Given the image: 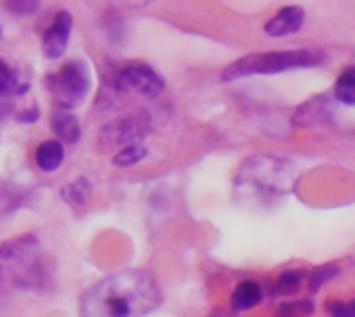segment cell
<instances>
[{
	"label": "cell",
	"mask_w": 355,
	"mask_h": 317,
	"mask_svg": "<svg viewBox=\"0 0 355 317\" xmlns=\"http://www.w3.org/2000/svg\"><path fill=\"white\" fill-rule=\"evenodd\" d=\"M90 69L81 60H71L62 65L48 76V88L60 109H76L90 93Z\"/></svg>",
	"instance_id": "obj_5"
},
{
	"label": "cell",
	"mask_w": 355,
	"mask_h": 317,
	"mask_svg": "<svg viewBox=\"0 0 355 317\" xmlns=\"http://www.w3.org/2000/svg\"><path fill=\"white\" fill-rule=\"evenodd\" d=\"M71 26H73V19L67 10H62V12H57L53 17L50 26L45 28V33H43V45H41L43 55L48 57V60H60V57L64 55V50L69 45V36H71Z\"/></svg>",
	"instance_id": "obj_7"
},
{
	"label": "cell",
	"mask_w": 355,
	"mask_h": 317,
	"mask_svg": "<svg viewBox=\"0 0 355 317\" xmlns=\"http://www.w3.org/2000/svg\"><path fill=\"white\" fill-rule=\"evenodd\" d=\"M41 241L33 234L10 239L0 244V293L28 289L38 280Z\"/></svg>",
	"instance_id": "obj_4"
},
{
	"label": "cell",
	"mask_w": 355,
	"mask_h": 317,
	"mask_svg": "<svg viewBox=\"0 0 355 317\" xmlns=\"http://www.w3.org/2000/svg\"><path fill=\"white\" fill-rule=\"evenodd\" d=\"M324 62V53L315 48L301 50H275V53H254L234 60L232 65L223 69L220 78L225 83H232L244 76H268V74L296 71V69H313Z\"/></svg>",
	"instance_id": "obj_3"
},
{
	"label": "cell",
	"mask_w": 355,
	"mask_h": 317,
	"mask_svg": "<svg viewBox=\"0 0 355 317\" xmlns=\"http://www.w3.org/2000/svg\"><path fill=\"white\" fill-rule=\"evenodd\" d=\"M336 102H341V105H353L355 100V88H353V67H348L346 71L341 74L339 80H336L334 85V93H331Z\"/></svg>",
	"instance_id": "obj_16"
},
{
	"label": "cell",
	"mask_w": 355,
	"mask_h": 317,
	"mask_svg": "<svg viewBox=\"0 0 355 317\" xmlns=\"http://www.w3.org/2000/svg\"><path fill=\"white\" fill-rule=\"evenodd\" d=\"M263 301V289L259 282H239L237 289L232 291V310H237V313H242V310H251L256 308Z\"/></svg>",
	"instance_id": "obj_12"
},
{
	"label": "cell",
	"mask_w": 355,
	"mask_h": 317,
	"mask_svg": "<svg viewBox=\"0 0 355 317\" xmlns=\"http://www.w3.org/2000/svg\"><path fill=\"white\" fill-rule=\"evenodd\" d=\"M50 126H53V132L62 142H76L81 137V123L69 109H55L53 117H50Z\"/></svg>",
	"instance_id": "obj_11"
},
{
	"label": "cell",
	"mask_w": 355,
	"mask_h": 317,
	"mask_svg": "<svg viewBox=\"0 0 355 317\" xmlns=\"http://www.w3.org/2000/svg\"><path fill=\"white\" fill-rule=\"evenodd\" d=\"M24 90H26V83H21L19 76L12 71V67H10L8 62L0 60V97L24 93Z\"/></svg>",
	"instance_id": "obj_15"
},
{
	"label": "cell",
	"mask_w": 355,
	"mask_h": 317,
	"mask_svg": "<svg viewBox=\"0 0 355 317\" xmlns=\"http://www.w3.org/2000/svg\"><path fill=\"white\" fill-rule=\"evenodd\" d=\"M303 22H306V12H303V8H299V5H287V8L279 10L272 19H268L263 28H266L268 36L284 38V36H291V33L301 31Z\"/></svg>",
	"instance_id": "obj_9"
},
{
	"label": "cell",
	"mask_w": 355,
	"mask_h": 317,
	"mask_svg": "<svg viewBox=\"0 0 355 317\" xmlns=\"http://www.w3.org/2000/svg\"><path fill=\"white\" fill-rule=\"evenodd\" d=\"M145 157H147V149L142 145H137V142H133V145H125L121 152L114 157V166H135Z\"/></svg>",
	"instance_id": "obj_17"
},
{
	"label": "cell",
	"mask_w": 355,
	"mask_h": 317,
	"mask_svg": "<svg viewBox=\"0 0 355 317\" xmlns=\"http://www.w3.org/2000/svg\"><path fill=\"white\" fill-rule=\"evenodd\" d=\"M331 317H355V313H353V303H334L331 305Z\"/></svg>",
	"instance_id": "obj_22"
},
{
	"label": "cell",
	"mask_w": 355,
	"mask_h": 317,
	"mask_svg": "<svg viewBox=\"0 0 355 317\" xmlns=\"http://www.w3.org/2000/svg\"><path fill=\"white\" fill-rule=\"evenodd\" d=\"M60 197L64 199L69 206H73V209H83L90 201V197H93V187H90V182L85 180V178H76L73 182L62 187Z\"/></svg>",
	"instance_id": "obj_14"
},
{
	"label": "cell",
	"mask_w": 355,
	"mask_h": 317,
	"mask_svg": "<svg viewBox=\"0 0 355 317\" xmlns=\"http://www.w3.org/2000/svg\"><path fill=\"white\" fill-rule=\"evenodd\" d=\"M3 5L8 8V12H12L17 17H28L38 12L41 0H3Z\"/></svg>",
	"instance_id": "obj_19"
},
{
	"label": "cell",
	"mask_w": 355,
	"mask_h": 317,
	"mask_svg": "<svg viewBox=\"0 0 355 317\" xmlns=\"http://www.w3.org/2000/svg\"><path fill=\"white\" fill-rule=\"evenodd\" d=\"M147 126L145 121H137V119H125L119 121V123H112L105 128V137L110 142H119V145H133L135 140H140L145 135Z\"/></svg>",
	"instance_id": "obj_10"
},
{
	"label": "cell",
	"mask_w": 355,
	"mask_h": 317,
	"mask_svg": "<svg viewBox=\"0 0 355 317\" xmlns=\"http://www.w3.org/2000/svg\"><path fill=\"white\" fill-rule=\"evenodd\" d=\"M95 3H107L112 5V8H130V10H140L145 8V5H150L152 0H95Z\"/></svg>",
	"instance_id": "obj_21"
},
{
	"label": "cell",
	"mask_w": 355,
	"mask_h": 317,
	"mask_svg": "<svg viewBox=\"0 0 355 317\" xmlns=\"http://www.w3.org/2000/svg\"><path fill=\"white\" fill-rule=\"evenodd\" d=\"M214 317H232V315L230 313H216Z\"/></svg>",
	"instance_id": "obj_23"
},
{
	"label": "cell",
	"mask_w": 355,
	"mask_h": 317,
	"mask_svg": "<svg viewBox=\"0 0 355 317\" xmlns=\"http://www.w3.org/2000/svg\"><path fill=\"white\" fill-rule=\"evenodd\" d=\"M331 109H334V97L320 95L313 97L311 102L301 105L294 114V126L299 128H313V126H322L331 119Z\"/></svg>",
	"instance_id": "obj_8"
},
{
	"label": "cell",
	"mask_w": 355,
	"mask_h": 317,
	"mask_svg": "<svg viewBox=\"0 0 355 317\" xmlns=\"http://www.w3.org/2000/svg\"><path fill=\"white\" fill-rule=\"evenodd\" d=\"M36 164L45 173H53L64 164V145L60 140H48L36 149Z\"/></svg>",
	"instance_id": "obj_13"
},
{
	"label": "cell",
	"mask_w": 355,
	"mask_h": 317,
	"mask_svg": "<svg viewBox=\"0 0 355 317\" xmlns=\"http://www.w3.org/2000/svg\"><path fill=\"white\" fill-rule=\"evenodd\" d=\"M162 301L157 280L145 270H125L102 280L83 296L81 317H145Z\"/></svg>",
	"instance_id": "obj_1"
},
{
	"label": "cell",
	"mask_w": 355,
	"mask_h": 317,
	"mask_svg": "<svg viewBox=\"0 0 355 317\" xmlns=\"http://www.w3.org/2000/svg\"><path fill=\"white\" fill-rule=\"evenodd\" d=\"M306 280V273L303 270H291V273H284L282 277L277 280V286H275V293H291L301 286V282Z\"/></svg>",
	"instance_id": "obj_18"
},
{
	"label": "cell",
	"mask_w": 355,
	"mask_h": 317,
	"mask_svg": "<svg viewBox=\"0 0 355 317\" xmlns=\"http://www.w3.org/2000/svg\"><path fill=\"white\" fill-rule=\"evenodd\" d=\"M116 85L121 90H130L140 97H147V100H157L166 88L164 78L145 62H130V65L119 69Z\"/></svg>",
	"instance_id": "obj_6"
},
{
	"label": "cell",
	"mask_w": 355,
	"mask_h": 317,
	"mask_svg": "<svg viewBox=\"0 0 355 317\" xmlns=\"http://www.w3.org/2000/svg\"><path fill=\"white\" fill-rule=\"evenodd\" d=\"M294 182V164L284 157H272V154H256V157L246 159L234 175V187L242 197L266 201V204L272 199L287 197Z\"/></svg>",
	"instance_id": "obj_2"
},
{
	"label": "cell",
	"mask_w": 355,
	"mask_h": 317,
	"mask_svg": "<svg viewBox=\"0 0 355 317\" xmlns=\"http://www.w3.org/2000/svg\"><path fill=\"white\" fill-rule=\"evenodd\" d=\"M336 273H339V268H336V265H324V268L311 273V291H320V286H322L324 282H329Z\"/></svg>",
	"instance_id": "obj_20"
}]
</instances>
